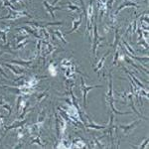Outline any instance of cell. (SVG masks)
Returning <instances> with one entry per match:
<instances>
[{"label":"cell","instance_id":"1","mask_svg":"<svg viewBox=\"0 0 149 149\" xmlns=\"http://www.w3.org/2000/svg\"><path fill=\"white\" fill-rule=\"evenodd\" d=\"M81 80H82V91H83V98H84V107L87 108V95H88V93L91 90L95 89V88H102V87L101 86H91V87H87L86 84H85V80L83 78Z\"/></svg>","mask_w":149,"mask_h":149},{"label":"cell","instance_id":"2","mask_svg":"<svg viewBox=\"0 0 149 149\" xmlns=\"http://www.w3.org/2000/svg\"><path fill=\"white\" fill-rule=\"evenodd\" d=\"M94 36H95V39H94V44H93V52H94V55H96L99 45L104 40V37H99L97 24L95 25V28H94Z\"/></svg>","mask_w":149,"mask_h":149},{"label":"cell","instance_id":"3","mask_svg":"<svg viewBox=\"0 0 149 149\" xmlns=\"http://www.w3.org/2000/svg\"><path fill=\"white\" fill-rule=\"evenodd\" d=\"M138 123H139V120L134 121V122H132L131 124H128V125H118V127H120V128L123 130L124 135H126V134H128L131 130H133V129L137 126V124Z\"/></svg>","mask_w":149,"mask_h":149},{"label":"cell","instance_id":"4","mask_svg":"<svg viewBox=\"0 0 149 149\" xmlns=\"http://www.w3.org/2000/svg\"><path fill=\"white\" fill-rule=\"evenodd\" d=\"M125 7H136V8H138V5L136 4V3H134V2H131V1H127V0H124V2L120 5V6H118V8H117V10L115 11V15H117L118 13H119V11H121L123 8Z\"/></svg>","mask_w":149,"mask_h":149},{"label":"cell","instance_id":"5","mask_svg":"<svg viewBox=\"0 0 149 149\" xmlns=\"http://www.w3.org/2000/svg\"><path fill=\"white\" fill-rule=\"evenodd\" d=\"M44 6L46 7V9L48 10V12L50 13V15H51V17H52V19H55V14H54V10H62V8H60V7H55L54 5H50L49 3L46 1V0H44Z\"/></svg>","mask_w":149,"mask_h":149},{"label":"cell","instance_id":"6","mask_svg":"<svg viewBox=\"0 0 149 149\" xmlns=\"http://www.w3.org/2000/svg\"><path fill=\"white\" fill-rule=\"evenodd\" d=\"M82 23V15H80V19L79 20H74V17H73V28H72V30H70L69 32H66V34H71V33H73L79 27H80V25Z\"/></svg>","mask_w":149,"mask_h":149},{"label":"cell","instance_id":"7","mask_svg":"<svg viewBox=\"0 0 149 149\" xmlns=\"http://www.w3.org/2000/svg\"><path fill=\"white\" fill-rule=\"evenodd\" d=\"M108 54H109V52H107V53H106V54H105V55H104V56H103V57H102V58L100 59V61H99V63H98V66H97V67L95 68V72H97V73H99V70H100V69H101V68L103 67V63L105 62V59L107 58V56H108Z\"/></svg>","mask_w":149,"mask_h":149},{"label":"cell","instance_id":"8","mask_svg":"<svg viewBox=\"0 0 149 149\" xmlns=\"http://www.w3.org/2000/svg\"><path fill=\"white\" fill-rule=\"evenodd\" d=\"M54 33H55V34L59 37V39H60L62 42H64V44H67V43H68V42L66 41V39L63 37V34L61 33V31H60V30H55V31H54Z\"/></svg>","mask_w":149,"mask_h":149},{"label":"cell","instance_id":"9","mask_svg":"<svg viewBox=\"0 0 149 149\" xmlns=\"http://www.w3.org/2000/svg\"><path fill=\"white\" fill-rule=\"evenodd\" d=\"M92 123L90 124V125H87L89 128H96V129H103V128H105L106 126H102V125H97V124H95L93 121H91Z\"/></svg>","mask_w":149,"mask_h":149},{"label":"cell","instance_id":"10","mask_svg":"<svg viewBox=\"0 0 149 149\" xmlns=\"http://www.w3.org/2000/svg\"><path fill=\"white\" fill-rule=\"evenodd\" d=\"M5 66H6L7 68H9V69H10V70H11V71H12V72L14 73V74H20V73H21V72H19V71H17V70H15V69H14V68H13L12 66H10L9 64H5Z\"/></svg>","mask_w":149,"mask_h":149},{"label":"cell","instance_id":"11","mask_svg":"<svg viewBox=\"0 0 149 149\" xmlns=\"http://www.w3.org/2000/svg\"><path fill=\"white\" fill-rule=\"evenodd\" d=\"M117 42H118V30L116 29L115 30V41H114V45H113L115 50H116V46H117Z\"/></svg>","mask_w":149,"mask_h":149},{"label":"cell","instance_id":"12","mask_svg":"<svg viewBox=\"0 0 149 149\" xmlns=\"http://www.w3.org/2000/svg\"><path fill=\"white\" fill-rule=\"evenodd\" d=\"M69 8H70V9H72V10L77 11V12H79V13H81V11H82V10H81V8H79L78 6H74V5H71V4L69 5Z\"/></svg>","mask_w":149,"mask_h":149},{"label":"cell","instance_id":"13","mask_svg":"<svg viewBox=\"0 0 149 149\" xmlns=\"http://www.w3.org/2000/svg\"><path fill=\"white\" fill-rule=\"evenodd\" d=\"M12 63H15V64H18V65H25V66H29L30 62H19V61H11Z\"/></svg>","mask_w":149,"mask_h":149},{"label":"cell","instance_id":"14","mask_svg":"<svg viewBox=\"0 0 149 149\" xmlns=\"http://www.w3.org/2000/svg\"><path fill=\"white\" fill-rule=\"evenodd\" d=\"M113 1H114V0H107V2H106V6H107V9H110V8L112 7Z\"/></svg>","mask_w":149,"mask_h":149},{"label":"cell","instance_id":"15","mask_svg":"<svg viewBox=\"0 0 149 149\" xmlns=\"http://www.w3.org/2000/svg\"><path fill=\"white\" fill-rule=\"evenodd\" d=\"M117 60H118V51L116 50V51H115V56H114V60H113V65H116V63H117Z\"/></svg>","mask_w":149,"mask_h":149},{"label":"cell","instance_id":"16","mask_svg":"<svg viewBox=\"0 0 149 149\" xmlns=\"http://www.w3.org/2000/svg\"><path fill=\"white\" fill-rule=\"evenodd\" d=\"M5 33H6V32H4V33H3V31H1V30H0V35H1V37H2V39H3V41H4V42H6V36H5Z\"/></svg>","mask_w":149,"mask_h":149},{"label":"cell","instance_id":"17","mask_svg":"<svg viewBox=\"0 0 149 149\" xmlns=\"http://www.w3.org/2000/svg\"><path fill=\"white\" fill-rule=\"evenodd\" d=\"M58 1H59V0H54V1L52 2V5H56V3H57Z\"/></svg>","mask_w":149,"mask_h":149}]
</instances>
